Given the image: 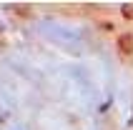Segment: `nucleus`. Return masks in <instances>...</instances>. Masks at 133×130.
I'll return each mask as SVG.
<instances>
[{"mask_svg": "<svg viewBox=\"0 0 133 130\" xmlns=\"http://www.w3.org/2000/svg\"><path fill=\"white\" fill-rule=\"evenodd\" d=\"M121 48H123V53H131V50H133V40H131V35H123V38H121Z\"/></svg>", "mask_w": 133, "mask_h": 130, "instance_id": "obj_1", "label": "nucleus"}]
</instances>
